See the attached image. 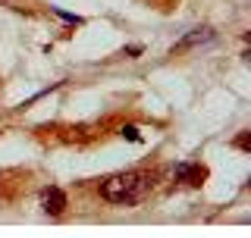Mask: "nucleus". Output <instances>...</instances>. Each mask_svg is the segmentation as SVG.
I'll return each instance as SVG.
<instances>
[{
	"label": "nucleus",
	"mask_w": 251,
	"mask_h": 238,
	"mask_svg": "<svg viewBox=\"0 0 251 238\" xmlns=\"http://www.w3.org/2000/svg\"><path fill=\"white\" fill-rule=\"evenodd\" d=\"M120 135H123V138H129V141H135V144L141 141V135H138V129H135V125H123V129H120Z\"/></svg>",
	"instance_id": "nucleus-8"
},
{
	"label": "nucleus",
	"mask_w": 251,
	"mask_h": 238,
	"mask_svg": "<svg viewBox=\"0 0 251 238\" xmlns=\"http://www.w3.org/2000/svg\"><path fill=\"white\" fill-rule=\"evenodd\" d=\"M214 41V28L210 25H201V28H192L188 35L182 38V41H176L170 47V57H179V53H185V50H195V47H204V44H210Z\"/></svg>",
	"instance_id": "nucleus-4"
},
{
	"label": "nucleus",
	"mask_w": 251,
	"mask_h": 238,
	"mask_svg": "<svg viewBox=\"0 0 251 238\" xmlns=\"http://www.w3.org/2000/svg\"><path fill=\"white\" fill-rule=\"evenodd\" d=\"M50 13H53V16H60V19H63V22H69V25H82V22H85L82 16H75V13H66V10H60V6H53Z\"/></svg>",
	"instance_id": "nucleus-6"
},
{
	"label": "nucleus",
	"mask_w": 251,
	"mask_h": 238,
	"mask_svg": "<svg viewBox=\"0 0 251 238\" xmlns=\"http://www.w3.org/2000/svg\"><path fill=\"white\" fill-rule=\"evenodd\" d=\"M38 204H41V210L47 213V216H63L66 207H69V197L57 185H44L41 194H38Z\"/></svg>",
	"instance_id": "nucleus-3"
},
{
	"label": "nucleus",
	"mask_w": 251,
	"mask_h": 238,
	"mask_svg": "<svg viewBox=\"0 0 251 238\" xmlns=\"http://www.w3.org/2000/svg\"><path fill=\"white\" fill-rule=\"evenodd\" d=\"M160 179H163V169H145V166L120 169L98 182V194L100 201L113 204V207H138L157 191Z\"/></svg>",
	"instance_id": "nucleus-1"
},
{
	"label": "nucleus",
	"mask_w": 251,
	"mask_h": 238,
	"mask_svg": "<svg viewBox=\"0 0 251 238\" xmlns=\"http://www.w3.org/2000/svg\"><path fill=\"white\" fill-rule=\"evenodd\" d=\"M232 147H239V150H245V154H251V129H242L239 135L232 138Z\"/></svg>",
	"instance_id": "nucleus-5"
},
{
	"label": "nucleus",
	"mask_w": 251,
	"mask_h": 238,
	"mask_svg": "<svg viewBox=\"0 0 251 238\" xmlns=\"http://www.w3.org/2000/svg\"><path fill=\"white\" fill-rule=\"evenodd\" d=\"M204 179H207V166L204 163L185 160V163L173 166V182H179V185H185V188H201Z\"/></svg>",
	"instance_id": "nucleus-2"
},
{
	"label": "nucleus",
	"mask_w": 251,
	"mask_h": 238,
	"mask_svg": "<svg viewBox=\"0 0 251 238\" xmlns=\"http://www.w3.org/2000/svg\"><path fill=\"white\" fill-rule=\"evenodd\" d=\"M141 53H145V47H141V44H129V47H123L120 57H126V60H138Z\"/></svg>",
	"instance_id": "nucleus-7"
}]
</instances>
